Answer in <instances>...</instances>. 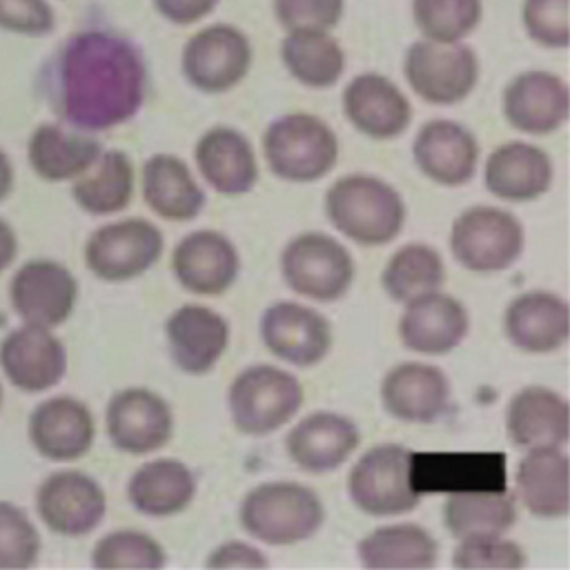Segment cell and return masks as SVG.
Wrapping results in <instances>:
<instances>
[{"label":"cell","instance_id":"obj_21","mask_svg":"<svg viewBox=\"0 0 570 570\" xmlns=\"http://www.w3.org/2000/svg\"><path fill=\"white\" fill-rule=\"evenodd\" d=\"M0 365L18 390L45 392L62 381L67 352L49 327L24 323L0 343Z\"/></svg>","mask_w":570,"mask_h":570},{"label":"cell","instance_id":"obj_41","mask_svg":"<svg viewBox=\"0 0 570 570\" xmlns=\"http://www.w3.org/2000/svg\"><path fill=\"white\" fill-rule=\"evenodd\" d=\"M91 563L102 570L145 568L158 570L167 563L165 548L140 530H116L98 539L91 552Z\"/></svg>","mask_w":570,"mask_h":570},{"label":"cell","instance_id":"obj_50","mask_svg":"<svg viewBox=\"0 0 570 570\" xmlns=\"http://www.w3.org/2000/svg\"><path fill=\"white\" fill-rule=\"evenodd\" d=\"M11 189H13V165L9 156L0 149V200H4Z\"/></svg>","mask_w":570,"mask_h":570},{"label":"cell","instance_id":"obj_44","mask_svg":"<svg viewBox=\"0 0 570 570\" xmlns=\"http://www.w3.org/2000/svg\"><path fill=\"white\" fill-rule=\"evenodd\" d=\"M521 24L534 45L566 49L570 45V0H523Z\"/></svg>","mask_w":570,"mask_h":570},{"label":"cell","instance_id":"obj_28","mask_svg":"<svg viewBox=\"0 0 570 570\" xmlns=\"http://www.w3.org/2000/svg\"><path fill=\"white\" fill-rule=\"evenodd\" d=\"M505 432L521 450L561 448L570 434L568 401L546 385L521 387L508 403Z\"/></svg>","mask_w":570,"mask_h":570},{"label":"cell","instance_id":"obj_9","mask_svg":"<svg viewBox=\"0 0 570 570\" xmlns=\"http://www.w3.org/2000/svg\"><path fill=\"white\" fill-rule=\"evenodd\" d=\"M352 503L370 517H396L414 510L421 494L412 483V452L396 443L370 448L350 470Z\"/></svg>","mask_w":570,"mask_h":570},{"label":"cell","instance_id":"obj_12","mask_svg":"<svg viewBox=\"0 0 570 570\" xmlns=\"http://www.w3.org/2000/svg\"><path fill=\"white\" fill-rule=\"evenodd\" d=\"M501 111L512 129L528 136H548L568 120V82L548 69L519 71L503 87Z\"/></svg>","mask_w":570,"mask_h":570},{"label":"cell","instance_id":"obj_2","mask_svg":"<svg viewBox=\"0 0 570 570\" xmlns=\"http://www.w3.org/2000/svg\"><path fill=\"white\" fill-rule=\"evenodd\" d=\"M330 223L358 245H387L405 223L401 194L372 174H347L334 180L325 194Z\"/></svg>","mask_w":570,"mask_h":570},{"label":"cell","instance_id":"obj_36","mask_svg":"<svg viewBox=\"0 0 570 570\" xmlns=\"http://www.w3.org/2000/svg\"><path fill=\"white\" fill-rule=\"evenodd\" d=\"M356 554L370 570H423L439 561L436 539L416 523H392L365 534Z\"/></svg>","mask_w":570,"mask_h":570},{"label":"cell","instance_id":"obj_10","mask_svg":"<svg viewBox=\"0 0 570 570\" xmlns=\"http://www.w3.org/2000/svg\"><path fill=\"white\" fill-rule=\"evenodd\" d=\"M281 276L296 294L332 303L352 287L354 258L336 238L323 232H303L283 247Z\"/></svg>","mask_w":570,"mask_h":570},{"label":"cell","instance_id":"obj_15","mask_svg":"<svg viewBox=\"0 0 570 570\" xmlns=\"http://www.w3.org/2000/svg\"><path fill=\"white\" fill-rule=\"evenodd\" d=\"M343 111L350 125L372 140L399 138L414 116L403 89L379 71H363L350 78L343 89Z\"/></svg>","mask_w":570,"mask_h":570},{"label":"cell","instance_id":"obj_11","mask_svg":"<svg viewBox=\"0 0 570 570\" xmlns=\"http://www.w3.org/2000/svg\"><path fill=\"white\" fill-rule=\"evenodd\" d=\"M160 229L145 218H122L98 227L85 245V263L102 281L120 283L145 274L163 254Z\"/></svg>","mask_w":570,"mask_h":570},{"label":"cell","instance_id":"obj_39","mask_svg":"<svg viewBox=\"0 0 570 570\" xmlns=\"http://www.w3.org/2000/svg\"><path fill=\"white\" fill-rule=\"evenodd\" d=\"M445 265L441 254L425 243H407L399 247L383 267L381 283L396 303H407L421 294L441 289Z\"/></svg>","mask_w":570,"mask_h":570},{"label":"cell","instance_id":"obj_35","mask_svg":"<svg viewBox=\"0 0 570 570\" xmlns=\"http://www.w3.org/2000/svg\"><path fill=\"white\" fill-rule=\"evenodd\" d=\"M196 494L191 470L171 456L142 463L129 479L127 497L145 517H171L183 512Z\"/></svg>","mask_w":570,"mask_h":570},{"label":"cell","instance_id":"obj_33","mask_svg":"<svg viewBox=\"0 0 570 570\" xmlns=\"http://www.w3.org/2000/svg\"><path fill=\"white\" fill-rule=\"evenodd\" d=\"M102 151V145L87 131L42 122L27 142V158L33 171L49 183L78 178Z\"/></svg>","mask_w":570,"mask_h":570},{"label":"cell","instance_id":"obj_29","mask_svg":"<svg viewBox=\"0 0 570 570\" xmlns=\"http://www.w3.org/2000/svg\"><path fill=\"white\" fill-rule=\"evenodd\" d=\"M96 425L89 407L73 396L42 401L29 419L33 448L51 461H73L89 452Z\"/></svg>","mask_w":570,"mask_h":570},{"label":"cell","instance_id":"obj_16","mask_svg":"<svg viewBox=\"0 0 570 570\" xmlns=\"http://www.w3.org/2000/svg\"><path fill=\"white\" fill-rule=\"evenodd\" d=\"M261 338L276 358L312 367L327 356L332 327L321 312L294 301H278L261 316Z\"/></svg>","mask_w":570,"mask_h":570},{"label":"cell","instance_id":"obj_13","mask_svg":"<svg viewBox=\"0 0 570 570\" xmlns=\"http://www.w3.org/2000/svg\"><path fill=\"white\" fill-rule=\"evenodd\" d=\"M105 428L116 450L149 454L171 439L174 414L169 403L154 390L125 387L109 399Z\"/></svg>","mask_w":570,"mask_h":570},{"label":"cell","instance_id":"obj_8","mask_svg":"<svg viewBox=\"0 0 570 570\" xmlns=\"http://www.w3.org/2000/svg\"><path fill=\"white\" fill-rule=\"evenodd\" d=\"M523 243L521 220L492 205L463 209L450 232L452 256L476 274H494L512 267L523 252Z\"/></svg>","mask_w":570,"mask_h":570},{"label":"cell","instance_id":"obj_49","mask_svg":"<svg viewBox=\"0 0 570 570\" xmlns=\"http://www.w3.org/2000/svg\"><path fill=\"white\" fill-rule=\"evenodd\" d=\"M16 252H18L16 234H13L11 225L0 218V272H4L13 263Z\"/></svg>","mask_w":570,"mask_h":570},{"label":"cell","instance_id":"obj_37","mask_svg":"<svg viewBox=\"0 0 570 570\" xmlns=\"http://www.w3.org/2000/svg\"><path fill=\"white\" fill-rule=\"evenodd\" d=\"M71 196L87 214L107 216L122 212L134 196V165L120 149H102L98 158L73 178Z\"/></svg>","mask_w":570,"mask_h":570},{"label":"cell","instance_id":"obj_38","mask_svg":"<svg viewBox=\"0 0 570 570\" xmlns=\"http://www.w3.org/2000/svg\"><path fill=\"white\" fill-rule=\"evenodd\" d=\"M441 517L445 530L454 539L503 534L517 521V501L505 488L450 492L441 508Z\"/></svg>","mask_w":570,"mask_h":570},{"label":"cell","instance_id":"obj_17","mask_svg":"<svg viewBox=\"0 0 570 570\" xmlns=\"http://www.w3.org/2000/svg\"><path fill=\"white\" fill-rule=\"evenodd\" d=\"M9 298L16 314L31 325L58 327L78 298L73 274L56 261H29L11 278Z\"/></svg>","mask_w":570,"mask_h":570},{"label":"cell","instance_id":"obj_26","mask_svg":"<svg viewBox=\"0 0 570 570\" xmlns=\"http://www.w3.org/2000/svg\"><path fill=\"white\" fill-rule=\"evenodd\" d=\"M361 443L356 423L338 412H312L285 436L289 459L305 472L323 474L345 463Z\"/></svg>","mask_w":570,"mask_h":570},{"label":"cell","instance_id":"obj_34","mask_svg":"<svg viewBox=\"0 0 570 570\" xmlns=\"http://www.w3.org/2000/svg\"><path fill=\"white\" fill-rule=\"evenodd\" d=\"M278 56L285 71L303 87L330 89L345 73V49L332 31L294 29L283 31Z\"/></svg>","mask_w":570,"mask_h":570},{"label":"cell","instance_id":"obj_24","mask_svg":"<svg viewBox=\"0 0 570 570\" xmlns=\"http://www.w3.org/2000/svg\"><path fill=\"white\" fill-rule=\"evenodd\" d=\"M171 361L187 374L209 372L229 343V323L205 305H180L165 323Z\"/></svg>","mask_w":570,"mask_h":570},{"label":"cell","instance_id":"obj_4","mask_svg":"<svg viewBox=\"0 0 570 570\" xmlns=\"http://www.w3.org/2000/svg\"><path fill=\"white\" fill-rule=\"evenodd\" d=\"M325 508L318 494L294 481H267L252 488L240 503V525L269 546L301 543L318 532Z\"/></svg>","mask_w":570,"mask_h":570},{"label":"cell","instance_id":"obj_47","mask_svg":"<svg viewBox=\"0 0 570 570\" xmlns=\"http://www.w3.org/2000/svg\"><path fill=\"white\" fill-rule=\"evenodd\" d=\"M220 0H151L156 13L174 27H194L207 20Z\"/></svg>","mask_w":570,"mask_h":570},{"label":"cell","instance_id":"obj_51","mask_svg":"<svg viewBox=\"0 0 570 570\" xmlns=\"http://www.w3.org/2000/svg\"><path fill=\"white\" fill-rule=\"evenodd\" d=\"M0 401H2V387H0Z\"/></svg>","mask_w":570,"mask_h":570},{"label":"cell","instance_id":"obj_20","mask_svg":"<svg viewBox=\"0 0 570 570\" xmlns=\"http://www.w3.org/2000/svg\"><path fill=\"white\" fill-rule=\"evenodd\" d=\"M403 305L399 336L401 343L416 354H448L461 345L470 330V318L463 303L450 294H443L441 289L421 294Z\"/></svg>","mask_w":570,"mask_h":570},{"label":"cell","instance_id":"obj_40","mask_svg":"<svg viewBox=\"0 0 570 570\" xmlns=\"http://www.w3.org/2000/svg\"><path fill=\"white\" fill-rule=\"evenodd\" d=\"M410 16L421 38L468 40L483 20V0H410Z\"/></svg>","mask_w":570,"mask_h":570},{"label":"cell","instance_id":"obj_25","mask_svg":"<svg viewBox=\"0 0 570 570\" xmlns=\"http://www.w3.org/2000/svg\"><path fill=\"white\" fill-rule=\"evenodd\" d=\"M450 401V381L441 367L407 361L394 365L381 383L385 412L407 423L436 421Z\"/></svg>","mask_w":570,"mask_h":570},{"label":"cell","instance_id":"obj_19","mask_svg":"<svg viewBox=\"0 0 570 570\" xmlns=\"http://www.w3.org/2000/svg\"><path fill=\"white\" fill-rule=\"evenodd\" d=\"M171 272L183 289L200 296L227 292L240 272L236 245L220 232L198 229L180 238L171 252Z\"/></svg>","mask_w":570,"mask_h":570},{"label":"cell","instance_id":"obj_6","mask_svg":"<svg viewBox=\"0 0 570 570\" xmlns=\"http://www.w3.org/2000/svg\"><path fill=\"white\" fill-rule=\"evenodd\" d=\"M479 56L465 42L416 38L403 53V78L412 94L439 107L463 102L479 82Z\"/></svg>","mask_w":570,"mask_h":570},{"label":"cell","instance_id":"obj_5","mask_svg":"<svg viewBox=\"0 0 570 570\" xmlns=\"http://www.w3.org/2000/svg\"><path fill=\"white\" fill-rule=\"evenodd\" d=\"M305 401L301 381L274 365H249L227 390L234 428L247 436H265L296 416Z\"/></svg>","mask_w":570,"mask_h":570},{"label":"cell","instance_id":"obj_22","mask_svg":"<svg viewBox=\"0 0 570 570\" xmlns=\"http://www.w3.org/2000/svg\"><path fill=\"white\" fill-rule=\"evenodd\" d=\"M194 163L205 183L223 196L247 194L258 180L249 138L229 125H214L194 145Z\"/></svg>","mask_w":570,"mask_h":570},{"label":"cell","instance_id":"obj_46","mask_svg":"<svg viewBox=\"0 0 570 570\" xmlns=\"http://www.w3.org/2000/svg\"><path fill=\"white\" fill-rule=\"evenodd\" d=\"M56 29V11L49 0H0V31L42 38Z\"/></svg>","mask_w":570,"mask_h":570},{"label":"cell","instance_id":"obj_7","mask_svg":"<svg viewBox=\"0 0 570 570\" xmlns=\"http://www.w3.org/2000/svg\"><path fill=\"white\" fill-rule=\"evenodd\" d=\"M254 65L249 36L232 22L198 27L180 49L185 80L207 96L227 94L245 80Z\"/></svg>","mask_w":570,"mask_h":570},{"label":"cell","instance_id":"obj_31","mask_svg":"<svg viewBox=\"0 0 570 570\" xmlns=\"http://www.w3.org/2000/svg\"><path fill=\"white\" fill-rule=\"evenodd\" d=\"M517 494L539 519H563L570 510V463L561 448H532L517 468Z\"/></svg>","mask_w":570,"mask_h":570},{"label":"cell","instance_id":"obj_18","mask_svg":"<svg viewBox=\"0 0 570 570\" xmlns=\"http://www.w3.org/2000/svg\"><path fill=\"white\" fill-rule=\"evenodd\" d=\"M412 158L421 174L436 185H465L479 165L474 134L450 118H434L419 127L412 140Z\"/></svg>","mask_w":570,"mask_h":570},{"label":"cell","instance_id":"obj_30","mask_svg":"<svg viewBox=\"0 0 570 570\" xmlns=\"http://www.w3.org/2000/svg\"><path fill=\"white\" fill-rule=\"evenodd\" d=\"M501 454H414L412 483L423 492H465L505 488Z\"/></svg>","mask_w":570,"mask_h":570},{"label":"cell","instance_id":"obj_48","mask_svg":"<svg viewBox=\"0 0 570 570\" xmlns=\"http://www.w3.org/2000/svg\"><path fill=\"white\" fill-rule=\"evenodd\" d=\"M265 554L245 541H225L205 561L207 568H267Z\"/></svg>","mask_w":570,"mask_h":570},{"label":"cell","instance_id":"obj_3","mask_svg":"<svg viewBox=\"0 0 570 570\" xmlns=\"http://www.w3.org/2000/svg\"><path fill=\"white\" fill-rule=\"evenodd\" d=\"M263 158L274 176L287 183H316L338 160L336 131L318 116L289 111L274 118L263 131Z\"/></svg>","mask_w":570,"mask_h":570},{"label":"cell","instance_id":"obj_42","mask_svg":"<svg viewBox=\"0 0 570 570\" xmlns=\"http://www.w3.org/2000/svg\"><path fill=\"white\" fill-rule=\"evenodd\" d=\"M525 563V550L503 534H476L459 539L452 554V566L461 570H517Z\"/></svg>","mask_w":570,"mask_h":570},{"label":"cell","instance_id":"obj_32","mask_svg":"<svg viewBox=\"0 0 570 570\" xmlns=\"http://www.w3.org/2000/svg\"><path fill=\"white\" fill-rule=\"evenodd\" d=\"M142 198L165 220H191L205 207V191L187 163L174 154H151L142 165Z\"/></svg>","mask_w":570,"mask_h":570},{"label":"cell","instance_id":"obj_27","mask_svg":"<svg viewBox=\"0 0 570 570\" xmlns=\"http://www.w3.org/2000/svg\"><path fill=\"white\" fill-rule=\"evenodd\" d=\"M508 341L530 354L559 350L570 334L566 298L546 289H530L510 301L503 314Z\"/></svg>","mask_w":570,"mask_h":570},{"label":"cell","instance_id":"obj_45","mask_svg":"<svg viewBox=\"0 0 570 570\" xmlns=\"http://www.w3.org/2000/svg\"><path fill=\"white\" fill-rule=\"evenodd\" d=\"M272 13L283 31H332L345 16V0H272Z\"/></svg>","mask_w":570,"mask_h":570},{"label":"cell","instance_id":"obj_23","mask_svg":"<svg viewBox=\"0 0 570 570\" xmlns=\"http://www.w3.org/2000/svg\"><path fill=\"white\" fill-rule=\"evenodd\" d=\"M550 156L534 142L508 140L494 147L483 165L485 189L508 203H530L552 185Z\"/></svg>","mask_w":570,"mask_h":570},{"label":"cell","instance_id":"obj_14","mask_svg":"<svg viewBox=\"0 0 570 570\" xmlns=\"http://www.w3.org/2000/svg\"><path fill=\"white\" fill-rule=\"evenodd\" d=\"M40 519L62 537H82L98 528L105 517L107 499L96 479L78 470L49 474L36 494Z\"/></svg>","mask_w":570,"mask_h":570},{"label":"cell","instance_id":"obj_1","mask_svg":"<svg viewBox=\"0 0 570 570\" xmlns=\"http://www.w3.org/2000/svg\"><path fill=\"white\" fill-rule=\"evenodd\" d=\"M147 62L140 47L111 29H80L53 56L51 102L80 131H107L131 120L147 98Z\"/></svg>","mask_w":570,"mask_h":570},{"label":"cell","instance_id":"obj_43","mask_svg":"<svg viewBox=\"0 0 570 570\" xmlns=\"http://www.w3.org/2000/svg\"><path fill=\"white\" fill-rule=\"evenodd\" d=\"M40 537L29 517L13 503L0 501V568L18 570L36 563Z\"/></svg>","mask_w":570,"mask_h":570}]
</instances>
